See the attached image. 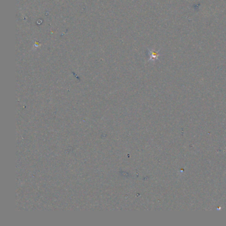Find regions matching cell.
<instances>
[{
	"mask_svg": "<svg viewBox=\"0 0 226 226\" xmlns=\"http://www.w3.org/2000/svg\"><path fill=\"white\" fill-rule=\"evenodd\" d=\"M150 55H151V58H150V61H153V60H157L158 59V56H159V52H155L154 51H151L150 50Z\"/></svg>",
	"mask_w": 226,
	"mask_h": 226,
	"instance_id": "cell-1",
	"label": "cell"
}]
</instances>
